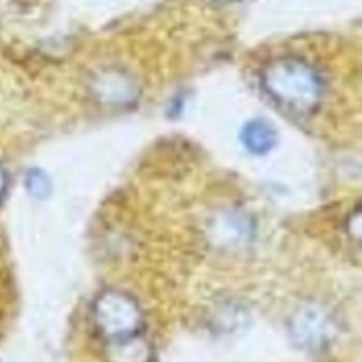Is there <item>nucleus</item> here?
Here are the masks:
<instances>
[{
    "label": "nucleus",
    "instance_id": "nucleus-5",
    "mask_svg": "<svg viewBox=\"0 0 362 362\" xmlns=\"http://www.w3.org/2000/svg\"><path fill=\"white\" fill-rule=\"evenodd\" d=\"M242 140L249 151L263 154L269 151L274 143V130L263 120H253L245 127Z\"/></svg>",
    "mask_w": 362,
    "mask_h": 362
},
{
    "label": "nucleus",
    "instance_id": "nucleus-2",
    "mask_svg": "<svg viewBox=\"0 0 362 362\" xmlns=\"http://www.w3.org/2000/svg\"><path fill=\"white\" fill-rule=\"evenodd\" d=\"M92 322L98 334L107 341L143 334L144 320L139 303L120 290H105L92 304Z\"/></svg>",
    "mask_w": 362,
    "mask_h": 362
},
{
    "label": "nucleus",
    "instance_id": "nucleus-4",
    "mask_svg": "<svg viewBox=\"0 0 362 362\" xmlns=\"http://www.w3.org/2000/svg\"><path fill=\"white\" fill-rule=\"evenodd\" d=\"M153 348L143 334L105 342L106 362H153Z\"/></svg>",
    "mask_w": 362,
    "mask_h": 362
},
{
    "label": "nucleus",
    "instance_id": "nucleus-3",
    "mask_svg": "<svg viewBox=\"0 0 362 362\" xmlns=\"http://www.w3.org/2000/svg\"><path fill=\"white\" fill-rule=\"evenodd\" d=\"M288 332L297 346L320 351L334 339L337 325L324 305L307 301L293 311L288 320Z\"/></svg>",
    "mask_w": 362,
    "mask_h": 362
},
{
    "label": "nucleus",
    "instance_id": "nucleus-1",
    "mask_svg": "<svg viewBox=\"0 0 362 362\" xmlns=\"http://www.w3.org/2000/svg\"><path fill=\"white\" fill-rule=\"evenodd\" d=\"M266 86L287 109L307 110L317 103L322 83L318 74L308 65L283 59L266 72Z\"/></svg>",
    "mask_w": 362,
    "mask_h": 362
}]
</instances>
